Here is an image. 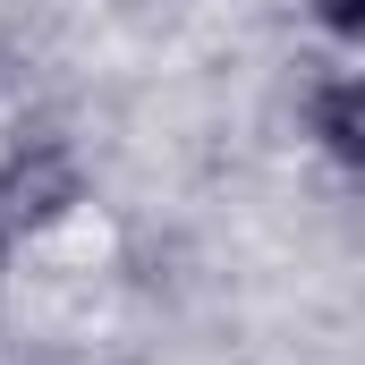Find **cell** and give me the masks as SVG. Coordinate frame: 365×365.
<instances>
[{
    "label": "cell",
    "instance_id": "obj_3",
    "mask_svg": "<svg viewBox=\"0 0 365 365\" xmlns=\"http://www.w3.org/2000/svg\"><path fill=\"white\" fill-rule=\"evenodd\" d=\"M314 9H323L331 34H357V26H365V0H314Z\"/></svg>",
    "mask_w": 365,
    "mask_h": 365
},
{
    "label": "cell",
    "instance_id": "obj_2",
    "mask_svg": "<svg viewBox=\"0 0 365 365\" xmlns=\"http://www.w3.org/2000/svg\"><path fill=\"white\" fill-rule=\"evenodd\" d=\"M314 128H323V145H331L340 162H365V86L357 77H331V86H323Z\"/></svg>",
    "mask_w": 365,
    "mask_h": 365
},
{
    "label": "cell",
    "instance_id": "obj_1",
    "mask_svg": "<svg viewBox=\"0 0 365 365\" xmlns=\"http://www.w3.org/2000/svg\"><path fill=\"white\" fill-rule=\"evenodd\" d=\"M0 204H9V221H60V212L77 204V162H68V145H26V153H9Z\"/></svg>",
    "mask_w": 365,
    "mask_h": 365
}]
</instances>
